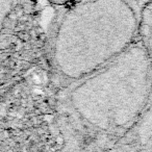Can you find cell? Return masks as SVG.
<instances>
[{"label":"cell","instance_id":"6da1fadb","mask_svg":"<svg viewBox=\"0 0 152 152\" xmlns=\"http://www.w3.org/2000/svg\"><path fill=\"white\" fill-rule=\"evenodd\" d=\"M140 36L148 50L152 66V0L144 10ZM128 135H131L132 144L137 147L139 152H152V81L145 106Z\"/></svg>","mask_w":152,"mask_h":152}]
</instances>
